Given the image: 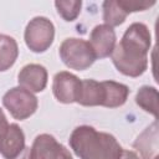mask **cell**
I'll return each mask as SVG.
<instances>
[{
    "instance_id": "9c48e42d",
    "label": "cell",
    "mask_w": 159,
    "mask_h": 159,
    "mask_svg": "<svg viewBox=\"0 0 159 159\" xmlns=\"http://www.w3.org/2000/svg\"><path fill=\"white\" fill-rule=\"evenodd\" d=\"M20 87L32 92H42L47 84V71L42 65L30 63L24 66L17 76Z\"/></svg>"
},
{
    "instance_id": "44dd1931",
    "label": "cell",
    "mask_w": 159,
    "mask_h": 159,
    "mask_svg": "<svg viewBox=\"0 0 159 159\" xmlns=\"http://www.w3.org/2000/svg\"><path fill=\"white\" fill-rule=\"evenodd\" d=\"M14 159H32V158H31V149L27 148V147H25L24 150H22L16 158H14Z\"/></svg>"
},
{
    "instance_id": "2e32d148",
    "label": "cell",
    "mask_w": 159,
    "mask_h": 159,
    "mask_svg": "<svg viewBox=\"0 0 159 159\" xmlns=\"http://www.w3.org/2000/svg\"><path fill=\"white\" fill-rule=\"evenodd\" d=\"M127 15L117 0H107L103 2V20L106 25L111 27L119 26L125 21Z\"/></svg>"
},
{
    "instance_id": "ffe728a7",
    "label": "cell",
    "mask_w": 159,
    "mask_h": 159,
    "mask_svg": "<svg viewBox=\"0 0 159 159\" xmlns=\"http://www.w3.org/2000/svg\"><path fill=\"white\" fill-rule=\"evenodd\" d=\"M119 159H139V157L133 152V150H122V155Z\"/></svg>"
},
{
    "instance_id": "d6986e66",
    "label": "cell",
    "mask_w": 159,
    "mask_h": 159,
    "mask_svg": "<svg viewBox=\"0 0 159 159\" xmlns=\"http://www.w3.org/2000/svg\"><path fill=\"white\" fill-rule=\"evenodd\" d=\"M7 127H9V123L6 120V117H5L4 112H2V109L0 108V143H1V139H2Z\"/></svg>"
},
{
    "instance_id": "6da1fadb",
    "label": "cell",
    "mask_w": 159,
    "mask_h": 159,
    "mask_svg": "<svg viewBox=\"0 0 159 159\" xmlns=\"http://www.w3.org/2000/svg\"><path fill=\"white\" fill-rule=\"evenodd\" d=\"M152 37L149 29L142 22L132 24L120 42L112 52V61L117 70L129 77H139L148 67V52Z\"/></svg>"
},
{
    "instance_id": "5bb4252c",
    "label": "cell",
    "mask_w": 159,
    "mask_h": 159,
    "mask_svg": "<svg viewBox=\"0 0 159 159\" xmlns=\"http://www.w3.org/2000/svg\"><path fill=\"white\" fill-rule=\"evenodd\" d=\"M19 55V47L11 36L0 35V71L9 70L16 61Z\"/></svg>"
},
{
    "instance_id": "30bf717a",
    "label": "cell",
    "mask_w": 159,
    "mask_h": 159,
    "mask_svg": "<svg viewBox=\"0 0 159 159\" xmlns=\"http://www.w3.org/2000/svg\"><path fill=\"white\" fill-rule=\"evenodd\" d=\"M25 148V134L22 129L12 123L9 124L1 143H0V153L5 159L16 158Z\"/></svg>"
},
{
    "instance_id": "9a60e30c",
    "label": "cell",
    "mask_w": 159,
    "mask_h": 159,
    "mask_svg": "<svg viewBox=\"0 0 159 159\" xmlns=\"http://www.w3.org/2000/svg\"><path fill=\"white\" fill-rule=\"evenodd\" d=\"M158 91L150 86H143L139 88L135 96V103L145 112L158 118Z\"/></svg>"
},
{
    "instance_id": "3957f363",
    "label": "cell",
    "mask_w": 159,
    "mask_h": 159,
    "mask_svg": "<svg viewBox=\"0 0 159 159\" xmlns=\"http://www.w3.org/2000/svg\"><path fill=\"white\" fill-rule=\"evenodd\" d=\"M60 57L63 63L77 71L87 70L96 61V55L88 43L83 39H66L60 46Z\"/></svg>"
},
{
    "instance_id": "277c9868",
    "label": "cell",
    "mask_w": 159,
    "mask_h": 159,
    "mask_svg": "<svg viewBox=\"0 0 159 159\" xmlns=\"http://www.w3.org/2000/svg\"><path fill=\"white\" fill-rule=\"evenodd\" d=\"M24 36L26 46L31 51L43 52L53 42L55 26L47 17L36 16L27 24Z\"/></svg>"
},
{
    "instance_id": "5b68a950",
    "label": "cell",
    "mask_w": 159,
    "mask_h": 159,
    "mask_svg": "<svg viewBox=\"0 0 159 159\" xmlns=\"http://www.w3.org/2000/svg\"><path fill=\"white\" fill-rule=\"evenodd\" d=\"M4 107L10 112L15 119H26L37 109V98L22 87H14L9 89L2 97Z\"/></svg>"
},
{
    "instance_id": "7c38bea8",
    "label": "cell",
    "mask_w": 159,
    "mask_h": 159,
    "mask_svg": "<svg viewBox=\"0 0 159 159\" xmlns=\"http://www.w3.org/2000/svg\"><path fill=\"white\" fill-rule=\"evenodd\" d=\"M76 102L86 107L103 106V102H104L103 83L97 82L94 80H82L80 93Z\"/></svg>"
},
{
    "instance_id": "ac0fdd59",
    "label": "cell",
    "mask_w": 159,
    "mask_h": 159,
    "mask_svg": "<svg viewBox=\"0 0 159 159\" xmlns=\"http://www.w3.org/2000/svg\"><path fill=\"white\" fill-rule=\"evenodd\" d=\"M117 1L127 14L135 12V11H144L155 4L154 0H152V1H147V0H140V1L139 0H117Z\"/></svg>"
},
{
    "instance_id": "52a82bcc",
    "label": "cell",
    "mask_w": 159,
    "mask_h": 159,
    "mask_svg": "<svg viewBox=\"0 0 159 159\" xmlns=\"http://www.w3.org/2000/svg\"><path fill=\"white\" fill-rule=\"evenodd\" d=\"M81 88V80L75 75L61 71L55 75L52 91L56 99L61 103H73L76 102Z\"/></svg>"
},
{
    "instance_id": "8fae6325",
    "label": "cell",
    "mask_w": 159,
    "mask_h": 159,
    "mask_svg": "<svg viewBox=\"0 0 159 159\" xmlns=\"http://www.w3.org/2000/svg\"><path fill=\"white\" fill-rule=\"evenodd\" d=\"M133 147L140 153L143 159H158V123L145 128L135 139Z\"/></svg>"
},
{
    "instance_id": "e0dca14e",
    "label": "cell",
    "mask_w": 159,
    "mask_h": 159,
    "mask_svg": "<svg viewBox=\"0 0 159 159\" xmlns=\"http://www.w3.org/2000/svg\"><path fill=\"white\" fill-rule=\"evenodd\" d=\"M55 6L58 11V14L66 20V21H73L80 11L82 2L80 0H71V1H55Z\"/></svg>"
},
{
    "instance_id": "ba28073f",
    "label": "cell",
    "mask_w": 159,
    "mask_h": 159,
    "mask_svg": "<svg viewBox=\"0 0 159 159\" xmlns=\"http://www.w3.org/2000/svg\"><path fill=\"white\" fill-rule=\"evenodd\" d=\"M116 32L113 27L103 24L93 27L88 43L91 45L96 58H104L112 55L116 47Z\"/></svg>"
},
{
    "instance_id": "4fadbf2b",
    "label": "cell",
    "mask_w": 159,
    "mask_h": 159,
    "mask_svg": "<svg viewBox=\"0 0 159 159\" xmlns=\"http://www.w3.org/2000/svg\"><path fill=\"white\" fill-rule=\"evenodd\" d=\"M102 83L104 87L103 107L117 108L125 103L129 94V88L125 84L114 81H103Z\"/></svg>"
},
{
    "instance_id": "7a4b0ae2",
    "label": "cell",
    "mask_w": 159,
    "mask_h": 159,
    "mask_svg": "<svg viewBox=\"0 0 159 159\" xmlns=\"http://www.w3.org/2000/svg\"><path fill=\"white\" fill-rule=\"evenodd\" d=\"M70 145L81 159H119L123 150L112 134L97 132L89 125L75 128L70 137Z\"/></svg>"
},
{
    "instance_id": "8992f818",
    "label": "cell",
    "mask_w": 159,
    "mask_h": 159,
    "mask_svg": "<svg viewBox=\"0 0 159 159\" xmlns=\"http://www.w3.org/2000/svg\"><path fill=\"white\" fill-rule=\"evenodd\" d=\"M30 149L32 159H72L70 150L51 134L37 135Z\"/></svg>"
}]
</instances>
